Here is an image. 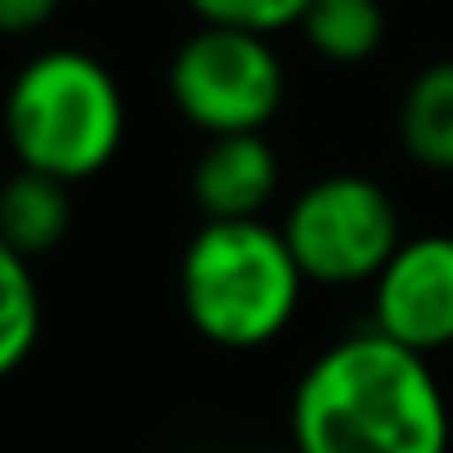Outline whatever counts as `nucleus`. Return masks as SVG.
Segmentation results:
<instances>
[{
	"label": "nucleus",
	"mask_w": 453,
	"mask_h": 453,
	"mask_svg": "<svg viewBox=\"0 0 453 453\" xmlns=\"http://www.w3.org/2000/svg\"><path fill=\"white\" fill-rule=\"evenodd\" d=\"M288 434L297 453H449L453 410L429 356L365 326L307 361Z\"/></svg>",
	"instance_id": "nucleus-1"
},
{
	"label": "nucleus",
	"mask_w": 453,
	"mask_h": 453,
	"mask_svg": "<svg viewBox=\"0 0 453 453\" xmlns=\"http://www.w3.org/2000/svg\"><path fill=\"white\" fill-rule=\"evenodd\" d=\"M0 127L20 171L79 186L118 161L127 142V98L98 54L59 44L15 69Z\"/></svg>",
	"instance_id": "nucleus-2"
},
{
	"label": "nucleus",
	"mask_w": 453,
	"mask_h": 453,
	"mask_svg": "<svg viewBox=\"0 0 453 453\" xmlns=\"http://www.w3.org/2000/svg\"><path fill=\"white\" fill-rule=\"evenodd\" d=\"M307 278L268 219H205L180 254V307L219 351H264L293 326Z\"/></svg>",
	"instance_id": "nucleus-3"
},
{
	"label": "nucleus",
	"mask_w": 453,
	"mask_h": 453,
	"mask_svg": "<svg viewBox=\"0 0 453 453\" xmlns=\"http://www.w3.org/2000/svg\"><path fill=\"white\" fill-rule=\"evenodd\" d=\"M278 229L303 278L322 288L375 283L380 268L395 258V249L410 239L395 196L361 171H332V176L307 180L288 200Z\"/></svg>",
	"instance_id": "nucleus-4"
},
{
	"label": "nucleus",
	"mask_w": 453,
	"mask_h": 453,
	"mask_svg": "<svg viewBox=\"0 0 453 453\" xmlns=\"http://www.w3.org/2000/svg\"><path fill=\"white\" fill-rule=\"evenodd\" d=\"M166 93L180 118L205 137L268 132L288 103V64L264 35L200 25L171 54Z\"/></svg>",
	"instance_id": "nucleus-5"
},
{
	"label": "nucleus",
	"mask_w": 453,
	"mask_h": 453,
	"mask_svg": "<svg viewBox=\"0 0 453 453\" xmlns=\"http://www.w3.org/2000/svg\"><path fill=\"white\" fill-rule=\"evenodd\" d=\"M371 326L404 351L453 346V234H410L371 283Z\"/></svg>",
	"instance_id": "nucleus-6"
},
{
	"label": "nucleus",
	"mask_w": 453,
	"mask_h": 453,
	"mask_svg": "<svg viewBox=\"0 0 453 453\" xmlns=\"http://www.w3.org/2000/svg\"><path fill=\"white\" fill-rule=\"evenodd\" d=\"M283 190V161L264 132L210 137L190 166V200L205 219H264Z\"/></svg>",
	"instance_id": "nucleus-7"
},
{
	"label": "nucleus",
	"mask_w": 453,
	"mask_h": 453,
	"mask_svg": "<svg viewBox=\"0 0 453 453\" xmlns=\"http://www.w3.org/2000/svg\"><path fill=\"white\" fill-rule=\"evenodd\" d=\"M395 132L419 171L453 176V59H429L404 83Z\"/></svg>",
	"instance_id": "nucleus-8"
},
{
	"label": "nucleus",
	"mask_w": 453,
	"mask_h": 453,
	"mask_svg": "<svg viewBox=\"0 0 453 453\" xmlns=\"http://www.w3.org/2000/svg\"><path fill=\"white\" fill-rule=\"evenodd\" d=\"M73 225V200L69 186L40 171H15L0 186V239L15 249L20 258H44L64 244Z\"/></svg>",
	"instance_id": "nucleus-9"
},
{
	"label": "nucleus",
	"mask_w": 453,
	"mask_h": 453,
	"mask_svg": "<svg viewBox=\"0 0 453 453\" xmlns=\"http://www.w3.org/2000/svg\"><path fill=\"white\" fill-rule=\"evenodd\" d=\"M303 44L326 64H371L385 44V5L380 0H312L297 25Z\"/></svg>",
	"instance_id": "nucleus-10"
},
{
	"label": "nucleus",
	"mask_w": 453,
	"mask_h": 453,
	"mask_svg": "<svg viewBox=\"0 0 453 453\" xmlns=\"http://www.w3.org/2000/svg\"><path fill=\"white\" fill-rule=\"evenodd\" d=\"M40 322H44V303L30 258H20L0 239V380L15 375L35 356Z\"/></svg>",
	"instance_id": "nucleus-11"
},
{
	"label": "nucleus",
	"mask_w": 453,
	"mask_h": 453,
	"mask_svg": "<svg viewBox=\"0 0 453 453\" xmlns=\"http://www.w3.org/2000/svg\"><path fill=\"white\" fill-rule=\"evenodd\" d=\"M190 15L200 25H219V30H244L278 40L283 30H297L312 0H186Z\"/></svg>",
	"instance_id": "nucleus-12"
},
{
	"label": "nucleus",
	"mask_w": 453,
	"mask_h": 453,
	"mask_svg": "<svg viewBox=\"0 0 453 453\" xmlns=\"http://www.w3.org/2000/svg\"><path fill=\"white\" fill-rule=\"evenodd\" d=\"M64 0H0V40H30L59 20Z\"/></svg>",
	"instance_id": "nucleus-13"
},
{
	"label": "nucleus",
	"mask_w": 453,
	"mask_h": 453,
	"mask_svg": "<svg viewBox=\"0 0 453 453\" xmlns=\"http://www.w3.org/2000/svg\"><path fill=\"white\" fill-rule=\"evenodd\" d=\"M254 453H297L293 443H288V449H254Z\"/></svg>",
	"instance_id": "nucleus-14"
},
{
	"label": "nucleus",
	"mask_w": 453,
	"mask_h": 453,
	"mask_svg": "<svg viewBox=\"0 0 453 453\" xmlns=\"http://www.w3.org/2000/svg\"><path fill=\"white\" fill-rule=\"evenodd\" d=\"M380 5H390V0H380Z\"/></svg>",
	"instance_id": "nucleus-15"
}]
</instances>
